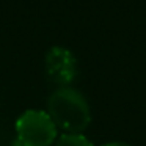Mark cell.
Instances as JSON below:
<instances>
[{
  "label": "cell",
  "instance_id": "obj_2",
  "mask_svg": "<svg viewBox=\"0 0 146 146\" xmlns=\"http://www.w3.org/2000/svg\"><path fill=\"white\" fill-rule=\"evenodd\" d=\"M16 141L24 146H52L58 138V129L47 111L25 110L14 124Z\"/></svg>",
  "mask_w": 146,
  "mask_h": 146
},
{
  "label": "cell",
  "instance_id": "obj_3",
  "mask_svg": "<svg viewBox=\"0 0 146 146\" xmlns=\"http://www.w3.org/2000/svg\"><path fill=\"white\" fill-rule=\"evenodd\" d=\"M46 74L52 83L60 88L69 86L77 77V60L74 54L66 47L54 46L46 54Z\"/></svg>",
  "mask_w": 146,
  "mask_h": 146
},
{
  "label": "cell",
  "instance_id": "obj_5",
  "mask_svg": "<svg viewBox=\"0 0 146 146\" xmlns=\"http://www.w3.org/2000/svg\"><path fill=\"white\" fill-rule=\"evenodd\" d=\"M102 146H132L129 143H124V141H110V143H105Z\"/></svg>",
  "mask_w": 146,
  "mask_h": 146
},
{
  "label": "cell",
  "instance_id": "obj_6",
  "mask_svg": "<svg viewBox=\"0 0 146 146\" xmlns=\"http://www.w3.org/2000/svg\"><path fill=\"white\" fill-rule=\"evenodd\" d=\"M13 146H24V145H22V143H19V141H14Z\"/></svg>",
  "mask_w": 146,
  "mask_h": 146
},
{
  "label": "cell",
  "instance_id": "obj_1",
  "mask_svg": "<svg viewBox=\"0 0 146 146\" xmlns=\"http://www.w3.org/2000/svg\"><path fill=\"white\" fill-rule=\"evenodd\" d=\"M46 111L57 129H63L66 133H83L91 123L88 101L79 90L71 86L55 90L47 99Z\"/></svg>",
  "mask_w": 146,
  "mask_h": 146
},
{
  "label": "cell",
  "instance_id": "obj_4",
  "mask_svg": "<svg viewBox=\"0 0 146 146\" xmlns=\"http://www.w3.org/2000/svg\"><path fill=\"white\" fill-rule=\"evenodd\" d=\"M55 146H93L83 133H61L54 143Z\"/></svg>",
  "mask_w": 146,
  "mask_h": 146
}]
</instances>
